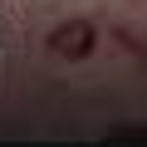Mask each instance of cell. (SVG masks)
<instances>
[{
  "label": "cell",
  "instance_id": "1",
  "mask_svg": "<svg viewBox=\"0 0 147 147\" xmlns=\"http://www.w3.org/2000/svg\"><path fill=\"white\" fill-rule=\"evenodd\" d=\"M93 44H98V34H93V25H88V20H64V25H54V30H49V39H44V49H49L54 59H69V64L88 59V54H93Z\"/></svg>",
  "mask_w": 147,
  "mask_h": 147
}]
</instances>
